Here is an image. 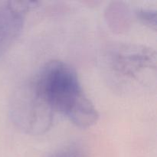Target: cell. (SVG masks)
<instances>
[{
  "label": "cell",
  "instance_id": "obj_1",
  "mask_svg": "<svg viewBox=\"0 0 157 157\" xmlns=\"http://www.w3.org/2000/svg\"><path fill=\"white\" fill-rule=\"evenodd\" d=\"M32 80L54 112H60L80 128L96 124L99 113L70 64L60 60L48 61Z\"/></svg>",
  "mask_w": 157,
  "mask_h": 157
},
{
  "label": "cell",
  "instance_id": "obj_6",
  "mask_svg": "<svg viewBox=\"0 0 157 157\" xmlns=\"http://www.w3.org/2000/svg\"><path fill=\"white\" fill-rule=\"evenodd\" d=\"M136 18L146 26L156 30V12L152 9L138 8L135 10Z\"/></svg>",
  "mask_w": 157,
  "mask_h": 157
},
{
  "label": "cell",
  "instance_id": "obj_4",
  "mask_svg": "<svg viewBox=\"0 0 157 157\" xmlns=\"http://www.w3.org/2000/svg\"><path fill=\"white\" fill-rule=\"evenodd\" d=\"M37 4L34 1H8L0 6V57L21 35L28 12Z\"/></svg>",
  "mask_w": 157,
  "mask_h": 157
},
{
  "label": "cell",
  "instance_id": "obj_3",
  "mask_svg": "<svg viewBox=\"0 0 157 157\" xmlns=\"http://www.w3.org/2000/svg\"><path fill=\"white\" fill-rule=\"evenodd\" d=\"M156 52L151 48L136 44H118L107 53V64L118 78L144 81L145 74L156 73Z\"/></svg>",
  "mask_w": 157,
  "mask_h": 157
},
{
  "label": "cell",
  "instance_id": "obj_5",
  "mask_svg": "<svg viewBox=\"0 0 157 157\" xmlns=\"http://www.w3.org/2000/svg\"><path fill=\"white\" fill-rule=\"evenodd\" d=\"M50 157H87V153L83 144L72 142L58 149Z\"/></svg>",
  "mask_w": 157,
  "mask_h": 157
},
{
  "label": "cell",
  "instance_id": "obj_2",
  "mask_svg": "<svg viewBox=\"0 0 157 157\" xmlns=\"http://www.w3.org/2000/svg\"><path fill=\"white\" fill-rule=\"evenodd\" d=\"M9 117L23 133L32 136L48 131L54 121V110L37 89L33 80L18 85L11 95Z\"/></svg>",
  "mask_w": 157,
  "mask_h": 157
}]
</instances>
